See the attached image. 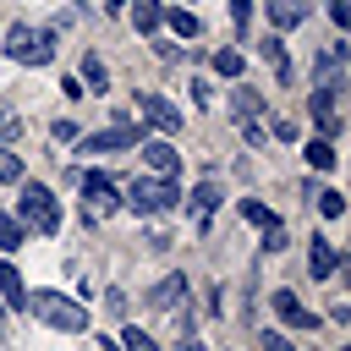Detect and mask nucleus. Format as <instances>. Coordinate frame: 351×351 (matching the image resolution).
<instances>
[{
	"label": "nucleus",
	"instance_id": "f257e3e1",
	"mask_svg": "<svg viewBox=\"0 0 351 351\" xmlns=\"http://www.w3.org/2000/svg\"><path fill=\"white\" fill-rule=\"evenodd\" d=\"M0 49H5L16 66H44V60H55V33H49V27H27V22H11Z\"/></svg>",
	"mask_w": 351,
	"mask_h": 351
},
{
	"label": "nucleus",
	"instance_id": "f03ea898",
	"mask_svg": "<svg viewBox=\"0 0 351 351\" xmlns=\"http://www.w3.org/2000/svg\"><path fill=\"white\" fill-rule=\"evenodd\" d=\"M176 176H132L126 186H121V203H132L137 214H165V208H176Z\"/></svg>",
	"mask_w": 351,
	"mask_h": 351
},
{
	"label": "nucleus",
	"instance_id": "7ed1b4c3",
	"mask_svg": "<svg viewBox=\"0 0 351 351\" xmlns=\"http://www.w3.org/2000/svg\"><path fill=\"white\" fill-rule=\"evenodd\" d=\"M77 197H82V219L99 225L121 208V186L104 176V170H77Z\"/></svg>",
	"mask_w": 351,
	"mask_h": 351
},
{
	"label": "nucleus",
	"instance_id": "20e7f679",
	"mask_svg": "<svg viewBox=\"0 0 351 351\" xmlns=\"http://www.w3.org/2000/svg\"><path fill=\"white\" fill-rule=\"evenodd\" d=\"M27 307H33L49 329H66V335H82V329H88V307L71 302V296H60V291H38Z\"/></svg>",
	"mask_w": 351,
	"mask_h": 351
},
{
	"label": "nucleus",
	"instance_id": "39448f33",
	"mask_svg": "<svg viewBox=\"0 0 351 351\" xmlns=\"http://www.w3.org/2000/svg\"><path fill=\"white\" fill-rule=\"evenodd\" d=\"M22 230H38V236H55L60 230V203H55V192L49 186H22Z\"/></svg>",
	"mask_w": 351,
	"mask_h": 351
},
{
	"label": "nucleus",
	"instance_id": "423d86ee",
	"mask_svg": "<svg viewBox=\"0 0 351 351\" xmlns=\"http://www.w3.org/2000/svg\"><path fill=\"white\" fill-rule=\"evenodd\" d=\"M230 115H236V132L258 148L263 143V99L252 88H230Z\"/></svg>",
	"mask_w": 351,
	"mask_h": 351
},
{
	"label": "nucleus",
	"instance_id": "0eeeda50",
	"mask_svg": "<svg viewBox=\"0 0 351 351\" xmlns=\"http://www.w3.org/2000/svg\"><path fill=\"white\" fill-rule=\"evenodd\" d=\"M137 110L148 115V126H154V132H181V110H176L165 93H154V88H137Z\"/></svg>",
	"mask_w": 351,
	"mask_h": 351
},
{
	"label": "nucleus",
	"instance_id": "6e6552de",
	"mask_svg": "<svg viewBox=\"0 0 351 351\" xmlns=\"http://www.w3.org/2000/svg\"><path fill=\"white\" fill-rule=\"evenodd\" d=\"M307 104H313L318 132L335 143V137H340V126H346V121H340V88H318V82H313V99H307Z\"/></svg>",
	"mask_w": 351,
	"mask_h": 351
},
{
	"label": "nucleus",
	"instance_id": "1a4fd4ad",
	"mask_svg": "<svg viewBox=\"0 0 351 351\" xmlns=\"http://www.w3.org/2000/svg\"><path fill=\"white\" fill-rule=\"evenodd\" d=\"M148 307H159V313H170V318H181V329H186V280H181V274H170V280H159V285L148 291Z\"/></svg>",
	"mask_w": 351,
	"mask_h": 351
},
{
	"label": "nucleus",
	"instance_id": "9d476101",
	"mask_svg": "<svg viewBox=\"0 0 351 351\" xmlns=\"http://www.w3.org/2000/svg\"><path fill=\"white\" fill-rule=\"evenodd\" d=\"M82 143V154H115V148H132V143H143L132 126H104V132H82L77 137Z\"/></svg>",
	"mask_w": 351,
	"mask_h": 351
},
{
	"label": "nucleus",
	"instance_id": "9b49d317",
	"mask_svg": "<svg viewBox=\"0 0 351 351\" xmlns=\"http://www.w3.org/2000/svg\"><path fill=\"white\" fill-rule=\"evenodd\" d=\"M186 208H192V225L197 230H208L214 225V208H219V181L208 176V181H197L192 186V197H186Z\"/></svg>",
	"mask_w": 351,
	"mask_h": 351
},
{
	"label": "nucleus",
	"instance_id": "f8f14e48",
	"mask_svg": "<svg viewBox=\"0 0 351 351\" xmlns=\"http://www.w3.org/2000/svg\"><path fill=\"white\" fill-rule=\"evenodd\" d=\"M269 307H274V318H280V324H291V329H313V324H318V318L296 302V291H274V296H269Z\"/></svg>",
	"mask_w": 351,
	"mask_h": 351
},
{
	"label": "nucleus",
	"instance_id": "ddd939ff",
	"mask_svg": "<svg viewBox=\"0 0 351 351\" xmlns=\"http://www.w3.org/2000/svg\"><path fill=\"white\" fill-rule=\"evenodd\" d=\"M143 159H148V170H159V176H181V154H176V143H165V137H154V143H143Z\"/></svg>",
	"mask_w": 351,
	"mask_h": 351
},
{
	"label": "nucleus",
	"instance_id": "4468645a",
	"mask_svg": "<svg viewBox=\"0 0 351 351\" xmlns=\"http://www.w3.org/2000/svg\"><path fill=\"white\" fill-rule=\"evenodd\" d=\"M307 258H313V263H307V269H313V280H335V269H340V252H335L324 236H313V241H307Z\"/></svg>",
	"mask_w": 351,
	"mask_h": 351
},
{
	"label": "nucleus",
	"instance_id": "2eb2a0df",
	"mask_svg": "<svg viewBox=\"0 0 351 351\" xmlns=\"http://www.w3.org/2000/svg\"><path fill=\"white\" fill-rule=\"evenodd\" d=\"M269 22L285 33V27H296V22H307V0H269Z\"/></svg>",
	"mask_w": 351,
	"mask_h": 351
},
{
	"label": "nucleus",
	"instance_id": "dca6fc26",
	"mask_svg": "<svg viewBox=\"0 0 351 351\" xmlns=\"http://www.w3.org/2000/svg\"><path fill=\"white\" fill-rule=\"evenodd\" d=\"M0 296H5V307H27V285L11 263H0Z\"/></svg>",
	"mask_w": 351,
	"mask_h": 351
},
{
	"label": "nucleus",
	"instance_id": "f3484780",
	"mask_svg": "<svg viewBox=\"0 0 351 351\" xmlns=\"http://www.w3.org/2000/svg\"><path fill=\"white\" fill-rule=\"evenodd\" d=\"M159 22H170V33H181V38H197V16L186 11V5H170V11H159Z\"/></svg>",
	"mask_w": 351,
	"mask_h": 351
},
{
	"label": "nucleus",
	"instance_id": "a211bd4d",
	"mask_svg": "<svg viewBox=\"0 0 351 351\" xmlns=\"http://www.w3.org/2000/svg\"><path fill=\"white\" fill-rule=\"evenodd\" d=\"M159 11H165L159 0H132V27L137 33H154L159 27Z\"/></svg>",
	"mask_w": 351,
	"mask_h": 351
},
{
	"label": "nucleus",
	"instance_id": "6ab92c4d",
	"mask_svg": "<svg viewBox=\"0 0 351 351\" xmlns=\"http://www.w3.org/2000/svg\"><path fill=\"white\" fill-rule=\"evenodd\" d=\"M263 60L274 66V77H280V82H291V55H285V44H280V38H263Z\"/></svg>",
	"mask_w": 351,
	"mask_h": 351
},
{
	"label": "nucleus",
	"instance_id": "aec40b11",
	"mask_svg": "<svg viewBox=\"0 0 351 351\" xmlns=\"http://www.w3.org/2000/svg\"><path fill=\"white\" fill-rule=\"evenodd\" d=\"M82 82H88V93H104L110 71H104V60H99V55H82Z\"/></svg>",
	"mask_w": 351,
	"mask_h": 351
},
{
	"label": "nucleus",
	"instance_id": "412c9836",
	"mask_svg": "<svg viewBox=\"0 0 351 351\" xmlns=\"http://www.w3.org/2000/svg\"><path fill=\"white\" fill-rule=\"evenodd\" d=\"M307 165H313V170H335V143H329V137H313V143H307Z\"/></svg>",
	"mask_w": 351,
	"mask_h": 351
},
{
	"label": "nucleus",
	"instance_id": "4be33fe9",
	"mask_svg": "<svg viewBox=\"0 0 351 351\" xmlns=\"http://www.w3.org/2000/svg\"><path fill=\"white\" fill-rule=\"evenodd\" d=\"M115 351H159V340H154L148 329H132V324H126V329H121V346H115Z\"/></svg>",
	"mask_w": 351,
	"mask_h": 351
},
{
	"label": "nucleus",
	"instance_id": "5701e85b",
	"mask_svg": "<svg viewBox=\"0 0 351 351\" xmlns=\"http://www.w3.org/2000/svg\"><path fill=\"white\" fill-rule=\"evenodd\" d=\"M241 219H247V225H258V230H263V225H274V219H280V214H274V208H269V203H258V197H247V203H241Z\"/></svg>",
	"mask_w": 351,
	"mask_h": 351
},
{
	"label": "nucleus",
	"instance_id": "b1692460",
	"mask_svg": "<svg viewBox=\"0 0 351 351\" xmlns=\"http://www.w3.org/2000/svg\"><path fill=\"white\" fill-rule=\"evenodd\" d=\"M214 71L219 77H241V49H214Z\"/></svg>",
	"mask_w": 351,
	"mask_h": 351
},
{
	"label": "nucleus",
	"instance_id": "393cba45",
	"mask_svg": "<svg viewBox=\"0 0 351 351\" xmlns=\"http://www.w3.org/2000/svg\"><path fill=\"white\" fill-rule=\"evenodd\" d=\"M22 236H27V230H22V219H11V214H0V247L11 252V247H22Z\"/></svg>",
	"mask_w": 351,
	"mask_h": 351
},
{
	"label": "nucleus",
	"instance_id": "a878e982",
	"mask_svg": "<svg viewBox=\"0 0 351 351\" xmlns=\"http://www.w3.org/2000/svg\"><path fill=\"white\" fill-rule=\"evenodd\" d=\"M318 214H324V219H340V214H346V197H340V192H318Z\"/></svg>",
	"mask_w": 351,
	"mask_h": 351
},
{
	"label": "nucleus",
	"instance_id": "bb28decb",
	"mask_svg": "<svg viewBox=\"0 0 351 351\" xmlns=\"http://www.w3.org/2000/svg\"><path fill=\"white\" fill-rule=\"evenodd\" d=\"M5 181H22V159L11 154V148H0V186Z\"/></svg>",
	"mask_w": 351,
	"mask_h": 351
},
{
	"label": "nucleus",
	"instance_id": "cd10ccee",
	"mask_svg": "<svg viewBox=\"0 0 351 351\" xmlns=\"http://www.w3.org/2000/svg\"><path fill=\"white\" fill-rule=\"evenodd\" d=\"M16 137H22V121H16V115L0 104V143H16Z\"/></svg>",
	"mask_w": 351,
	"mask_h": 351
},
{
	"label": "nucleus",
	"instance_id": "c85d7f7f",
	"mask_svg": "<svg viewBox=\"0 0 351 351\" xmlns=\"http://www.w3.org/2000/svg\"><path fill=\"white\" fill-rule=\"evenodd\" d=\"M263 247H269V252H280V247H285V225H280V219H274V225H263Z\"/></svg>",
	"mask_w": 351,
	"mask_h": 351
},
{
	"label": "nucleus",
	"instance_id": "c756f323",
	"mask_svg": "<svg viewBox=\"0 0 351 351\" xmlns=\"http://www.w3.org/2000/svg\"><path fill=\"white\" fill-rule=\"evenodd\" d=\"M49 132H55V143H77V137H82V126H71V121H55Z\"/></svg>",
	"mask_w": 351,
	"mask_h": 351
},
{
	"label": "nucleus",
	"instance_id": "7c9ffc66",
	"mask_svg": "<svg viewBox=\"0 0 351 351\" xmlns=\"http://www.w3.org/2000/svg\"><path fill=\"white\" fill-rule=\"evenodd\" d=\"M230 22L247 27V22H252V0H230Z\"/></svg>",
	"mask_w": 351,
	"mask_h": 351
},
{
	"label": "nucleus",
	"instance_id": "2f4dec72",
	"mask_svg": "<svg viewBox=\"0 0 351 351\" xmlns=\"http://www.w3.org/2000/svg\"><path fill=\"white\" fill-rule=\"evenodd\" d=\"M329 16H335V27H351V0H329Z\"/></svg>",
	"mask_w": 351,
	"mask_h": 351
},
{
	"label": "nucleus",
	"instance_id": "473e14b6",
	"mask_svg": "<svg viewBox=\"0 0 351 351\" xmlns=\"http://www.w3.org/2000/svg\"><path fill=\"white\" fill-rule=\"evenodd\" d=\"M263 351H291V340H285V335H274V329H263Z\"/></svg>",
	"mask_w": 351,
	"mask_h": 351
},
{
	"label": "nucleus",
	"instance_id": "72a5a7b5",
	"mask_svg": "<svg viewBox=\"0 0 351 351\" xmlns=\"http://www.w3.org/2000/svg\"><path fill=\"white\" fill-rule=\"evenodd\" d=\"M274 137L280 143H296V121H274Z\"/></svg>",
	"mask_w": 351,
	"mask_h": 351
},
{
	"label": "nucleus",
	"instance_id": "f704fd0d",
	"mask_svg": "<svg viewBox=\"0 0 351 351\" xmlns=\"http://www.w3.org/2000/svg\"><path fill=\"white\" fill-rule=\"evenodd\" d=\"M104 5H110V11H121V5H126V0H104Z\"/></svg>",
	"mask_w": 351,
	"mask_h": 351
}]
</instances>
